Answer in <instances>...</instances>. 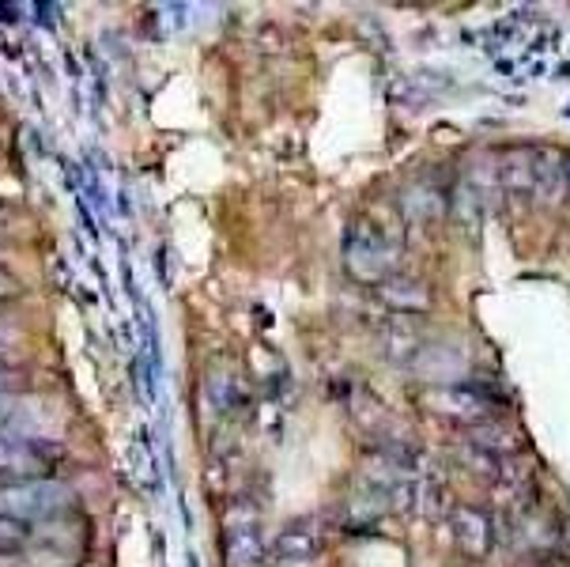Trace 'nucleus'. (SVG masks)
<instances>
[{
    "label": "nucleus",
    "mask_w": 570,
    "mask_h": 567,
    "mask_svg": "<svg viewBox=\"0 0 570 567\" xmlns=\"http://www.w3.org/2000/svg\"><path fill=\"white\" fill-rule=\"evenodd\" d=\"M276 549H279V556H298V560H306V556H314V549H317V537L311 530H298V526H292V530L279 534Z\"/></svg>",
    "instance_id": "4"
},
{
    "label": "nucleus",
    "mask_w": 570,
    "mask_h": 567,
    "mask_svg": "<svg viewBox=\"0 0 570 567\" xmlns=\"http://www.w3.org/2000/svg\"><path fill=\"white\" fill-rule=\"evenodd\" d=\"M19 344V333L8 330V325H0V363H8V352H12Z\"/></svg>",
    "instance_id": "6"
},
{
    "label": "nucleus",
    "mask_w": 570,
    "mask_h": 567,
    "mask_svg": "<svg viewBox=\"0 0 570 567\" xmlns=\"http://www.w3.org/2000/svg\"><path fill=\"white\" fill-rule=\"evenodd\" d=\"M27 537V526L23 522H16V518H8V515H0V553L4 549H16L19 541Z\"/></svg>",
    "instance_id": "5"
},
{
    "label": "nucleus",
    "mask_w": 570,
    "mask_h": 567,
    "mask_svg": "<svg viewBox=\"0 0 570 567\" xmlns=\"http://www.w3.org/2000/svg\"><path fill=\"white\" fill-rule=\"evenodd\" d=\"M53 450L42 447V439H16L0 436V477L38 480V473L50 469Z\"/></svg>",
    "instance_id": "2"
},
{
    "label": "nucleus",
    "mask_w": 570,
    "mask_h": 567,
    "mask_svg": "<svg viewBox=\"0 0 570 567\" xmlns=\"http://www.w3.org/2000/svg\"><path fill=\"white\" fill-rule=\"evenodd\" d=\"M261 560H265V545L254 530L238 526L227 534V567H261Z\"/></svg>",
    "instance_id": "3"
},
{
    "label": "nucleus",
    "mask_w": 570,
    "mask_h": 567,
    "mask_svg": "<svg viewBox=\"0 0 570 567\" xmlns=\"http://www.w3.org/2000/svg\"><path fill=\"white\" fill-rule=\"evenodd\" d=\"M16 387V371H12V363H0V398H4L8 390Z\"/></svg>",
    "instance_id": "8"
},
{
    "label": "nucleus",
    "mask_w": 570,
    "mask_h": 567,
    "mask_svg": "<svg viewBox=\"0 0 570 567\" xmlns=\"http://www.w3.org/2000/svg\"><path fill=\"white\" fill-rule=\"evenodd\" d=\"M19 292V281L8 268H0V300H12V295Z\"/></svg>",
    "instance_id": "7"
},
{
    "label": "nucleus",
    "mask_w": 570,
    "mask_h": 567,
    "mask_svg": "<svg viewBox=\"0 0 570 567\" xmlns=\"http://www.w3.org/2000/svg\"><path fill=\"white\" fill-rule=\"evenodd\" d=\"M76 504V492L61 480H12L0 485V515L16 522H42V518L65 515Z\"/></svg>",
    "instance_id": "1"
}]
</instances>
